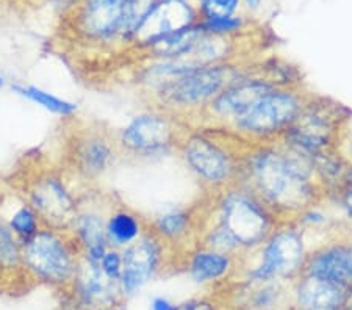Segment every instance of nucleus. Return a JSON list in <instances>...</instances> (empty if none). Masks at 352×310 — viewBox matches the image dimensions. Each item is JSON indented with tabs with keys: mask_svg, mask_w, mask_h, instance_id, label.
<instances>
[{
	"mask_svg": "<svg viewBox=\"0 0 352 310\" xmlns=\"http://www.w3.org/2000/svg\"><path fill=\"white\" fill-rule=\"evenodd\" d=\"M349 118L340 104L311 93L296 121L279 140L314 160L340 151Z\"/></svg>",
	"mask_w": 352,
	"mask_h": 310,
	"instance_id": "obj_8",
	"label": "nucleus"
},
{
	"mask_svg": "<svg viewBox=\"0 0 352 310\" xmlns=\"http://www.w3.org/2000/svg\"><path fill=\"white\" fill-rule=\"evenodd\" d=\"M99 267L107 278L115 280L119 284V279H121L122 274V252L121 250H116V247H109L105 251L104 257L100 258Z\"/></svg>",
	"mask_w": 352,
	"mask_h": 310,
	"instance_id": "obj_28",
	"label": "nucleus"
},
{
	"mask_svg": "<svg viewBox=\"0 0 352 310\" xmlns=\"http://www.w3.org/2000/svg\"><path fill=\"white\" fill-rule=\"evenodd\" d=\"M232 301L236 310H292V284L236 280Z\"/></svg>",
	"mask_w": 352,
	"mask_h": 310,
	"instance_id": "obj_19",
	"label": "nucleus"
},
{
	"mask_svg": "<svg viewBox=\"0 0 352 310\" xmlns=\"http://www.w3.org/2000/svg\"><path fill=\"white\" fill-rule=\"evenodd\" d=\"M121 159L115 133L98 124L74 126L66 135L65 171L74 182L91 187Z\"/></svg>",
	"mask_w": 352,
	"mask_h": 310,
	"instance_id": "obj_11",
	"label": "nucleus"
},
{
	"mask_svg": "<svg viewBox=\"0 0 352 310\" xmlns=\"http://www.w3.org/2000/svg\"><path fill=\"white\" fill-rule=\"evenodd\" d=\"M249 74H252V67L246 69L227 61L171 78L146 94L151 107L166 111L184 122V118H196L219 93Z\"/></svg>",
	"mask_w": 352,
	"mask_h": 310,
	"instance_id": "obj_4",
	"label": "nucleus"
},
{
	"mask_svg": "<svg viewBox=\"0 0 352 310\" xmlns=\"http://www.w3.org/2000/svg\"><path fill=\"white\" fill-rule=\"evenodd\" d=\"M25 274L22 268V243L0 218V276Z\"/></svg>",
	"mask_w": 352,
	"mask_h": 310,
	"instance_id": "obj_25",
	"label": "nucleus"
},
{
	"mask_svg": "<svg viewBox=\"0 0 352 310\" xmlns=\"http://www.w3.org/2000/svg\"><path fill=\"white\" fill-rule=\"evenodd\" d=\"M199 27L202 32L212 33V35L234 36L244 28V19L240 16H230L224 19H212V21H199Z\"/></svg>",
	"mask_w": 352,
	"mask_h": 310,
	"instance_id": "obj_27",
	"label": "nucleus"
},
{
	"mask_svg": "<svg viewBox=\"0 0 352 310\" xmlns=\"http://www.w3.org/2000/svg\"><path fill=\"white\" fill-rule=\"evenodd\" d=\"M74 310H104L113 304L124 302L119 284L107 278L99 263L82 258L80 267L69 289L63 291Z\"/></svg>",
	"mask_w": 352,
	"mask_h": 310,
	"instance_id": "obj_15",
	"label": "nucleus"
},
{
	"mask_svg": "<svg viewBox=\"0 0 352 310\" xmlns=\"http://www.w3.org/2000/svg\"><path fill=\"white\" fill-rule=\"evenodd\" d=\"M121 252L122 274L119 279V290L124 300L135 296L154 280L166 267L171 256L166 243L151 229V225L138 240L124 247Z\"/></svg>",
	"mask_w": 352,
	"mask_h": 310,
	"instance_id": "obj_12",
	"label": "nucleus"
},
{
	"mask_svg": "<svg viewBox=\"0 0 352 310\" xmlns=\"http://www.w3.org/2000/svg\"><path fill=\"white\" fill-rule=\"evenodd\" d=\"M147 228H149V219H146L124 204H113L107 213L105 234L107 241L110 247L124 250L140 239Z\"/></svg>",
	"mask_w": 352,
	"mask_h": 310,
	"instance_id": "obj_22",
	"label": "nucleus"
},
{
	"mask_svg": "<svg viewBox=\"0 0 352 310\" xmlns=\"http://www.w3.org/2000/svg\"><path fill=\"white\" fill-rule=\"evenodd\" d=\"M212 195L197 212V245L240 258L263 243L280 224L251 191L232 185Z\"/></svg>",
	"mask_w": 352,
	"mask_h": 310,
	"instance_id": "obj_2",
	"label": "nucleus"
},
{
	"mask_svg": "<svg viewBox=\"0 0 352 310\" xmlns=\"http://www.w3.org/2000/svg\"><path fill=\"white\" fill-rule=\"evenodd\" d=\"M199 21L197 7L191 0H157L136 30L130 47L144 52L160 39L196 25Z\"/></svg>",
	"mask_w": 352,
	"mask_h": 310,
	"instance_id": "obj_13",
	"label": "nucleus"
},
{
	"mask_svg": "<svg viewBox=\"0 0 352 310\" xmlns=\"http://www.w3.org/2000/svg\"><path fill=\"white\" fill-rule=\"evenodd\" d=\"M302 273L352 289V240L324 241L310 250Z\"/></svg>",
	"mask_w": 352,
	"mask_h": 310,
	"instance_id": "obj_17",
	"label": "nucleus"
},
{
	"mask_svg": "<svg viewBox=\"0 0 352 310\" xmlns=\"http://www.w3.org/2000/svg\"><path fill=\"white\" fill-rule=\"evenodd\" d=\"M186 124L155 107L135 115L121 131L115 133L122 159L152 162L177 152Z\"/></svg>",
	"mask_w": 352,
	"mask_h": 310,
	"instance_id": "obj_9",
	"label": "nucleus"
},
{
	"mask_svg": "<svg viewBox=\"0 0 352 310\" xmlns=\"http://www.w3.org/2000/svg\"><path fill=\"white\" fill-rule=\"evenodd\" d=\"M2 221L14 234L21 243H25L33 235H36L44 228L41 218L25 199L18 195V204L11 207L8 213H0Z\"/></svg>",
	"mask_w": 352,
	"mask_h": 310,
	"instance_id": "obj_24",
	"label": "nucleus"
},
{
	"mask_svg": "<svg viewBox=\"0 0 352 310\" xmlns=\"http://www.w3.org/2000/svg\"><path fill=\"white\" fill-rule=\"evenodd\" d=\"M151 310H180V307L175 306L174 302L169 301L168 298L157 296L151 302Z\"/></svg>",
	"mask_w": 352,
	"mask_h": 310,
	"instance_id": "obj_30",
	"label": "nucleus"
},
{
	"mask_svg": "<svg viewBox=\"0 0 352 310\" xmlns=\"http://www.w3.org/2000/svg\"><path fill=\"white\" fill-rule=\"evenodd\" d=\"M110 206L111 202L109 201L99 204L96 196L80 195V204L67 230L76 240L85 261L99 263L105 251L110 247L105 234L107 213Z\"/></svg>",
	"mask_w": 352,
	"mask_h": 310,
	"instance_id": "obj_14",
	"label": "nucleus"
},
{
	"mask_svg": "<svg viewBox=\"0 0 352 310\" xmlns=\"http://www.w3.org/2000/svg\"><path fill=\"white\" fill-rule=\"evenodd\" d=\"M305 230L294 221L280 223L257 250L238 261V280L292 282L302 273L309 254Z\"/></svg>",
	"mask_w": 352,
	"mask_h": 310,
	"instance_id": "obj_5",
	"label": "nucleus"
},
{
	"mask_svg": "<svg viewBox=\"0 0 352 310\" xmlns=\"http://www.w3.org/2000/svg\"><path fill=\"white\" fill-rule=\"evenodd\" d=\"M251 146L226 129L186 127L177 152L202 187L217 193L238 182L244 152Z\"/></svg>",
	"mask_w": 352,
	"mask_h": 310,
	"instance_id": "obj_3",
	"label": "nucleus"
},
{
	"mask_svg": "<svg viewBox=\"0 0 352 310\" xmlns=\"http://www.w3.org/2000/svg\"><path fill=\"white\" fill-rule=\"evenodd\" d=\"M244 3H246V7L249 10H257L260 7V3H262V0H244Z\"/></svg>",
	"mask_w": 352,
	"mask_h": 310,
	"instance_id": "obj_32",
	"label": "nucleus"
},
{
	"mask_svg": "<svg viewBox=\"0 0 352 310\" xmlns=\"http://www.w3.org/2000/svg\"><path fill=\"white\" fill-rule=\"evenodd\" d=\"M236 184L280 223L296 221L327 197L314 160L282 140L252 144L244 152Z\"/></svg>",
	"mask_w": 352,
	"mask_h": 310,
	"instance_id": "obj_1",
	"label": "nucleus"
},
{
	"mask_svg": "<svg viewBox=\"0 0 352 310\" xmlns=\"http://www.w3.org/2000/svg\"><path fill=\"white\" fill-rule=\"evenodd\" d=\"M126 0H82L76 27L91 43H121Z\"/></svg>",
	"mask_w": 352,
	"mask_h": 310,
	"instance_id": "obj_16",
	"label": "nucleus"
},
{
	"mask_svg": "<svg viewBox=\"0 0 352 310\" xmlns=\"http://www.w3.org/2000/svg\"><path fill=\"white\" fill-rule=\"evenodd\" d=\"M63 168L39 166L22 182L19 196L35 208L45 228L67 230L80 204V193Z\"/></svg>",
	"mask_w": 352,
	"mask_h": 310,
	"instance_id": "obj_10",
	"label": "nucleus"
},
{
	"mask_svg": "<svg viewBox=\"0 0 352 310\" xmlns=\"http://www.w3.org/2000/svg\"><path fill=\"white\" fill-rule=\"evenodd\" d=\"M311 93L294 83L279 85L224 127L249 144L279 140L296 121Z\"/></svg>",
	"mask_w": 352,
	"mask_h": 310,
	"instance_id": "obj_7",
	"label": "nucleus"
},
{
	"mask_svg": "<svg viewBox=\"0 0 352 310\" xmlns=\"http://www.w3.org/2000/svg\"><path fill=\"white\" fill-rule=\"evenodd\" d=\"M348 289L300 273L292 282V310H343Z\"/></svg>",
	"mask_w": 352,
	"mask_h": 310,
	"instance_id": "obj_18",
	"label": "nucleus"
},
{
	"mask_svg": "<svg viewBox=\"0 0 352 310\" xmlns=\"http://www.w3.org/2000/svg\"><path fill=\"white\" fill-rule=\"evenodd\" d=\"M340 152H342L343 157L348 160L352 165V135H344L342 148H340Z\"/></svg>",
	"mask_w": 352,
	"mask_h": 310,
	"instance_id": "obj_31",
	"label": "nucleus"
},
{
	"mask_svg": "<svg viewBox=\"0 0 352 310\" xmlns=\"http://www.w3.org/2000/svg\"><path fill=\"white\" fill-rule=\"evenodd\" d=\"M149 225L171 252L188 240L197 241V212L192 208H169L149 219Z\"/></svg>",
	"mask_w": 352,
	"mask_h": 310,
	"instance_id": "obj_21",
	"label": "nucleus"
},
{
	"mask_svg": "<svg viewBox=\"0 0 352 310\" xmlns=\"http://www.w3.org/2000/svg\"><path fill=\"white\" fill-rule=\"evenodd\" d=\"M7 196V190H5V184H3V180L0 179V202L3 201V197Z\"/></svg>",
	"mask_w": 352,
	"mask_h": 310,
	"instance_id": "obj_34",
	"label": "nucleus"
},
{
	"mask_svg": "<svg viewBox=\"0 0 352 310\" xmlns=\"http://www.w3.org/2000/svg\"><path fill=\"white\" fill-rule=\"evenodd\" d=\"M180 310H221L217 302L208 298H191V300L180 304Z\"/></svg>",
	"mask_w": 352,
	"mask_h": 310,
	"instance_id": "obj_29",
	"label": "nucleus"
},
{
	"mask_svg": "<svg viewBox=\"0 0 352 310\" xmlns=\"http://www.w3.org/2000/svg\"><path fill=\"white\" fill-rule=\"evenodd\" d=\"M82 252L69 230L44 228L22 243V268L35 284L66 291L76 279Z\"/></svg>",
	"mask_w": 352,
	"mask_h": 310,
	"instance_id": "obj_6",
	"label": "nucleus"
},
{
	"mask_svg": "<svg viewBox=\"0 0 352 310\" xmlns=\"http://www.w3.org/2000/svg\"><path fill=\"white\" fill-rule=\"evenodd\" d=\"M241 0H196L201 21L224 19L235 16Z\"/></svg>",
	"mask_w": 352,
	"mask_h": 310,
	"instance_id": "obj_26",
	"label": "nucleus"
},
{
	"mask_svg": "<svg viewBox=\"0 0 352 310\" xmlns=\"http://www.w3.org/2000/svg\"><path fill=\"white\" fill-rule=\"evenodd\" d=\"M238 261L229 254L196 246L185 254V272L197 285L224 284L236 274Z\"/></svg>",
	"mask_w": 352,
	"mask_h": 310,
	"instance_id": "obj_20",
	"label": "nucleus"
},
{
	"mask_svg": "<svg viewBox=\"0 0 352 310\" xmlns=\"http://www.w3.org/2000/svg\"><path fill=\"white\" fill-rule=\"evenodd\" d=\"M5 85H7V80H5V76L0 72V89L5 88Z\"/></svg>",
	"mask_w": 352,
	"mask_h": 310,
	"instance_id": "obj_35",
	"label": "nucleus"
},
{
	"mask_svg": "<svg viewBox=\"0 0 352 310\" xmlns=\"http://www.w3.org/2000/svg\"><path fill=\"white\" fill-rule=\"evenodd\" d=\"M104 310H127V307L124 306V302H118V304H113L110 307H105Z\"/></svg>",
	"mask_w": 352,
	"mask_h": 310,
	"instance_id": "obj_33",
	"label": "nucleus"
},
{
	"mask_svg": "<svg viewBox=\"0 0 352 310\" xmlns=\"http://www.w3.org/2000/svg\"><path fill=\"white\" fill-rule=\"evenodd\" d=\"M11 91L19 98L28 100V102L35 104L39 109L45 110L47 113H52L60 118H72L77 115L78 104L69 100L61 96H56L54 93L47 91L36 85H27V83H13L11 85Z\"/></svg>",
	"mask_w": 352,
	"mask_h": 310,
	"instance_id": "obj_23",
	"label": "nucleus"
}]
</instances>
